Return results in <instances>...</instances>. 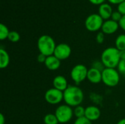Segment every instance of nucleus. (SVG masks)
Returning <instances> with one entry per match:
<instances>
[{
    "instance_id": "f03ea898",
    "label": "nucleus",
    "mask_w": 125,
    "mask_h": 124,
    "mask_svg": "<svg viewBox=\"0 0 125 124\" xmlns=\"http://www.w3.org/2000/svg\"><path fill=\"white\" fill-rule=\"evenodd\" d=\"M120 51L115 47H109L103 50L101 55V61L105 68L116 69L120 61Z\"/></svg>"
},
{
    "instance_id": "f8f14e48",
    "label": "nucleus",
    "mask_w": 125,
    "mask_h": 124,
    "mask_svg": "<svg viewBox=\"0 0 125 124\" xmlns=\"http://www.w3.org/2000/svg\"><path fill=\"white\" fill-rule=\"evenodd\" d=\"M87 79L93 84H98L102 82V72L92 67L88 71Z\"/></svg>"
},
{
    "instance_id": "7c9ffc66",
    "label": "nucleus",
    "mask_w": 125,
    "mask_h": 124,
    "mask_svg": "<svg viewBox=\"0 0 125 124\" xmlns=\"http://www.w3.org/2000/svg\"><path fill=\"white\" fill-rule=\"evenodd\" d=\"M110 3H111V4H119L120 3H122V2H123V1H125V0H108Z\"/></svg>"
},
{
    "instance_id": "bb28decb",
    "label": "nucleus",
    "mask_w": 125,
    "mask_h": 124,
    "mask_svg": "<svg viewBox=\"0 0 125 124\" xmlns=\"http://www.w3.org/2000/svg\"><path fill=\"white\" fill-rule=\"evenodd\" d=\"M118 11L122 15H125V1L120 3L119 4H118Z\"/></svg>"
},
{
    "instance_id": "2eb2a0df",
    "label": "nucleus",
    "mask_w": 125,
    "mask_h": 124,
    "mask_svg": "<svg viewBox=\"0 0 125 124\" xmlns=\"http://www.w3.org/2000/svg\"><path fill=\"white\" fill-rule=\"evenodd\" d=\"M99 15L102 17L103 20H108L113 13V10L109 4L103 3L99 7Z\"/></svg>"
},
{
    "instance_id": "7ed1b4c3",
    "label": "nucleus",
    "mask_w": 125,
    "mask_h": 124,
    "mask_svg": "<svg viewBox=\"0 0 125 124\" xmlns=\"http://www.w3.org/2000/svg\"><path fill=\"white\" fill-rule=\"evenodd\" d=\"M56 45L54 39L49 35L41 36L37 41V48L40 53L50 56L53 55Z\"/></svg>"
},
{
    "instance_id": "cd10ccee",
    "label": "nucleus",
    "mask_w": 125,
    "mask_h": 124,
    "mask_svg": "<svg viewBox=\"0 0 125 124\" xmlns=\"http://www.w3.org/2000/svg\"><path fill=\"white\" fill-rule=\"evenodd\" d=\"M46 58H47V56H45L44 54H42V53H40L37 56V61L40 63H44L45 64Z\"/></svg>"
},
{
    "instance_id": "20e7f679",
    "label": "nucleus",
    "mask_w": 125,
    "mask_h": 124,
    "mask_svg": "<svg viewBox=\"0 0 125 124\" xmlns=\"http://www.w3.org/2000/svg\"><path fill=\"white\" fill-rule=\"evenodd\" d=\"M120 81L118 70L114 68H105L102 72V82L108 87L116 86Z\"/></svg>"
},
{
    "instance_id": "0eeeda50",
    "label": "nucleus",
    "mask_w": 125,
    "mask_h": 124,
    "mask_svg": "<svg viewBox=\"0 0 125 124\" xmlns=\"http://www.w3.org/2000/svg\"><path fill=\"white\" fill-rule=\"evenodd\" d=\"M103 19L99 14H92L85 20V26L89 31H97L102 29Z\"/></svg>"
},
{
    "instance_id": "393cba45",
    "label": "nucleus",
    "mask_w": 125,
    "mask_h": 124,
    "mask_svg": "<svg viewBox=\"0 0 125 124\" xmlns=\"http://www.w3.org/2000/svg\"><path fill=\"white\" fill-rule=\"evenodd\" d=\"M122 15L119 12V11H116V12H113L112 15H111V18L113 20L116 21V22H119V20H121V18H122Z\"/></svg>"
},
{
    "instance_id": "f257e3e1",
    "label": "nucleus",
    "mask_w": 125,
    "mask_h": 124,
    "mask_svg": "<svg viewBox=\"0 0 125 124\" xmlns=\"http://www.w3.org/2000/svg\"><path fill=\"white\" fill-rule=\"evenodd\" d=\"M64 101L66 105L71 107H75L81 105L83 101V92L79 87L76 86H69L63 92Z\"/></svg>"
},
{
    "instance_id": "c85d7f7f",
    "label": "nucleus",
    "mask_w": 125,
    "mask_h": 124,
    "mask_svg": "<svg viewBox=\"0 0 125 124\" xmlns=\"http://www.w3.org/2000/svg\"><path fill=\"white\" fill-rule=\"evenodd\" d=\"M119 26H120L124 31H125V15L122 16V18L121 20H119Z\"/></svg>"
},
{
    "instance_id": "39448f33",
    "label": "nucleus",
    "mask_w": 125,
    "mask_h": 124,
    "mask_svg": "<svg viewBox=\"0 0 125 124\" xmlns=\"http://www.w3.org/2000/svg\"><path fill=\"white\" fill-rule=\"evenodd\" d=\"M55 115L60 124H66L73 118L74 112L70 106L67 105H62L56 108Z\"/></svg>"
},
{
    "instance_id": "a211bd4d",
    "label": "nucleus",
    "mask_w": 125,
    "mask_h": 124,
    "mask_svg": "<svg viewBox=\"0 0 125 124\" xmlns=\"http://www.w3.org/2000/svg\"><path fill=\"white\" fill-rule=\"evenodd\" d=\"M43 121L45 124H58L59 123L56 115L51 114V113H49L45 115Z\"/></svg>"
},
{
    "instance_id": "f3484780",
    "label": "nucleus",
    "mask_w": 125,
    "mask_h": 124,
    "mask_svg": "<svg viewBox=\"0 0 125 124\" xmlns=\"http://www.w3.org/2000/svg\"><path fill=\"white\" fill-rule=\"evenodd\" d=\"M116 48L119 50H125V34H120L117 37L115 42Z\"/></svg>"
},
{
    "instance_id": "4468645a",
    "label": "nucleus",
    "mask_w": 125,
    "mask_h": 124,
    "mask_svg": "<svg viewBox=\"0 0 125 124\" xmlns=\"http://www.w3.org/2000/svg\"><path fill=\"white\" fill-rule=\"evenodd\" d=\"M44 64L47 67V69H48L49 70L55 71L60 67L61 61L59 59H58L55 56L52 55V56L47 57Z\"/></svg>"
},
{
    "instance_id": "b1692460",
    "label": "nucleus",
    "mask_w": 125,
    "mask_h": 124,
    "mask_svg": "<svg viewBox=\"0 0 125 124\" xmlns=\"http://www.w3.org/2000/svg\"><path fill=\"white\" fill-rule=\"evenodd\" d=\"M92 67H93V68H95V69H98V70H100V71H101V72H103V71L104 70V69L105 68V66L103 65V64L102 61L100 62V61H94V62L93 63Z\"/></svg>"
},
{
    "instance_id": "6ab92c4d",
    "label": "nucleus",
    "mask_w": 125,
    "mask_h": 124,
    "mask_svg": "<svg viewBox=\"0 0 125 124\" xmlns=\"http://www.w3.org/2000/svg\"><path fill=\"white\" fill-rule=\"evenodd\" d=\"M10 34V31L8 28L3 23L0 24V39L4 40L8 37V35Z\"/></svg>"
},
{
    "instance_id": "a878e982",
    "label": "nucleus",
    "mask_w": 125,
    "mask_h": 124,
    "mask_svg": "<svg viewBox=\"0 0 125 124\" xmlns=\"http://www.w3.org/2000/svg\"><path fill=\"white\" fill-rule=\"evenodd\" d=\"M96 40L97 42V43L99 44H102L104 40H105V34L101 31V32H99L97 34V37H96Z\"/></svg>"
},
{
    "instance_id": "5701e85b",
    "label": "nucleus",
    "mask_w": 125,
    "mask_h": 124,
    "mask_svg": "<svg viewBox=\"0 0 125 124\" xmlns=\"http://www.w3.org/2000/svg\"><path fill=\"white\" fill-rule=\"evenodd\" d=\"M74 124H92V121H90L89 120H88L86 117H83V118H76V120L75 121Z\"/></svg>"
},
{
    "instance_id": "6e6552de",
    "label": "nucleus",
    "mask_w": 125,
    "mask_h": 124,
    "mask_svg": "<svg viewBox=\"0 0 125 124\" xmlns=\"http://www.w3.org/2000/svg\"><path fill=\"white\" fill-rule=\"evenodd\" d=\"M45 100L50 105H57L64 100V94L55 88H49L45 94Z\"/></svg>"
},
{
    "instance_id": "2f4dec72",
    "label": "nucleus",
    "mask_w": 125,
    "mask_h": 124,
    "mask_svg": "<svg viewBox=\"0 0 125 124\" xmlns=\"http://www.w3.org/2000/svg\"><path fill=\"white\" fill-rule=\"evenodd\" d=\"M119 51H120L119 54H120V58H121V60H125V50H119Z\"/></svg>"
},
{
    "instance_id": "c756f323",
    "label": "nucleus",
    "mask_w": 125,
    "mask_h": 124,
    "mask_svg": "<svg viewBox=\"0 0 125 124\" xmlns=\"http://www.w3.org/2000/svg\"><path fill=\"white\" fill-rule=\"evenodd\" d=\"M92 4H95V5H100L104 3L105 0H89Z\"/></svg>"
},
{
    "instance_id": "1a4fd4ad",
    "label": "nucleus",
    "mask_w": 125,
    "mask_h": 124,
    "mask_svg": "<svg viewBox=\"0 0 125 124\" xmlns=\"http://www.w3.org/2000/svg\"><path fill=\"white\" fill-rule=\"evenodd\" d=\"M71 48L65 43H61L56 45L53 56H55L60 61L67 59L71 55Z\"/></svg>"
},
{
    "instance_id": "9d476101",
    "label": "nucleus",
    "mask_w": 125,
    "mask_h": 124,
    "mask_svg": "<svg viewBox=\"0 0 125 124\" xmlns=\"http://www.w3.org/2000/svg\"><path fill=\"white\" fill-rule=\"evenodd\" d=\"M101 115L100 110L96 106H88L86 107L85 117L90 121H95L100 118Z\"/></svg>"
},
{
    "instance_id": "dca6fc26",
    "label": "nucleus",
    "mask_w": 125,
    "mask_h": 124,
    "mask_svg": "<svg viewBox=\"0 0 125 124\" xmlns=\"http://www.w3.org/2000/svg\"><path fill=\"white\" fill-rule=\"evenodd\" d=\"M10 64V56L2 48H0V68L5 69Z\"/></svg>"
},
{
    "instance_id": "9b49d317",
    "label": "nucleus",
    "mask_w": 125,
    "mask_h": 124,
    "mask_svg": "<svg viewBox=\"0 0 125 124\" xmlns=\"http://www.w3.org/2000/svg\"><path fill=\"white\" fill-rule=\"evenodd\" d=\"M119 27V23L113 20H105L102 26V31L105 34H112L115 33Z\"/></svg>"
},
{
    "instance_id": "ddd939ff",
    "label": "nucleus",
    "mask_w": 125,
    "mask_h": 124,
    "mask_svg": "<svg viewBox=\"0 0 125 124\" xmlns=\"http://www.w3.org/2000/svg\"><path fill=\"white\" fill-rule=\"evenodd\" d=\"M53 88L62 92H64L69 86L67 79L62 75H57L53 78Z\"/></svg>"
},
{
    "instance_id": "4be33fe9",
    "label": "nucleus",
    "mask_w": 125,
    "mask_h": 124,
    "mask_svg": "<svg viewBox=\"0 0 125 124\" xmlns=\"http://www.w3.org/2000/svg\"><path fill=\"white\" fill-rule=\"evenodd\" d=\"M118 72L119 74L125 76V60H121L118 67H117Z\"/></svg>"
},
{
    "instance_id": "aec40b11",
    "label": "nucleus",
    "mask_w": 125,
    "mask_h": 124,
    "mask_svg": "<svg viewBox=\"0 0 125 124\" xmlns=\"http://www.w3.org/2000/svg\"><path fill=\"white\" fill-rule=\"evenodd\" d=\"M85 110H86V108H84L83 107L79 105V106H77L75 107L73 112H74V115L77 118H83V117H85Z\"/></svg>"
},
{
    "instance_id": "473e14b6",
    "label": "nucleus",
    "mask_w": 125,
    "mask_h": 124,
    "mask_svg": "<svg viewBox=\"0 0 125 124\" xmlns=\"http://www.w3.org/2000/svg\"><path fill=\"white\" fill-rule=\"evenodd\" d=\"M5 124V118L4 116V115L2 113L0 114V124Z\"/></svg>"
},
{
    "instance_id": "423d86ee",
    "label": "nucleus",
    "mask_w": 125,
    "mask_h": 124,
    "mask_svg": "<svg viewBox=\"0 0 125 124\" xmlns=\"http://www.w3.org/2000/svg\"><path fill=\"white\" fill-rule=\"evenodd\" d=\"M89 69L83 64L75 65L70 72V77L75 84H79L87 78Z\"/></svg>"
},
{
    "instance_id": "72a5a7b5",
    "label": "nucleus",
    "mask_w": 125,
    "mask_h": 124,
    "mask_svg": "<svg viewBox=\"0 0 125 124\" xmlns=\"http://www.w3.org/2000/svg\"><path fill=\"white\" fill-rule=\"evenodd\" d=\"M117 124H125V118H122V119H121Z\"/></svg>"
},
{
    "instance_id": "412c9836",
    "label": "nucleus",
    "mask_w": 125,
    "mask_h": 124,
    "mask_svg": "<svg viewBox=\"0 0 125 124\" xmlns=\"http://www.w3.org/2000/svg\"><path fill=\"white\" fill-rule=\"evenodd\" d=\"M7 39L12 42H17L20 40V34L15 31H10Z\"/></svg>"
}]
</instances>
